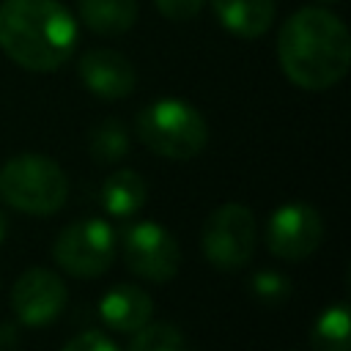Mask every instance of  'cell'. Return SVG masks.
<instances>
[{"instance_id": "18", "label": "cell", "mask_w": 351, "mask_h": 351, "mask_svg": "<svg viewBox=\"0 0 351 351\" xmlns=\"http://www.w3.org/2000/svg\"><path fill=\"white\" fill-rule=\"evenodd\" d=\"M250 288L258 302L263 304H282L291 296V280L280 271H255Z\"/></svg>"}, {"instance_id": "10", "label": "cell", "mask_w": 351, "mask_h": 351, "mask_svg": "<svg viewBox=\"0 0 351 351\" xmlns=\"http://www.w3.org/2000/svg\"><path fill=\"white\" fill-rule=\"evenodd\" d=\"M77 71L82 85L104 101L126 99L137 85L134 66L115 49H88L80 58Z\"/></svg>"}, {"instance_id": "11", "label": "cell", "mask_w": 351, "mask_h": 351, "mask_svg": "<svg viewBox=\"0 0 351 351\" xmlns=\"http://www.w3.org/2000/svg\"><path fill=\"white\" fill-rule=\"evenodd\" d=\"M154 313V299L148 291H143L140 285H129V282H118L115 288L104 291L101 302H99V315L101 321L115 329V332H137L140 326H145L151 321Z\"/></svg>"}, {"instance_id": "7", "label": "cell", "mask_w": 351, "mask_h": 351, "mask_svg": "<svg viewBox=\"0 0 351 351\" xmlns=\"http://www.w3.org/2000/svg\"><path fill=\"white\" fill-rule=\"evenodd\" d=\"M126 266L151 282H167L178 274L181 247L178 239L159 222H137L123 233Z\"/></svg>"}, {"instance_id": "22", "label": "cell", "mask_w": 351, "mask_h": 351, "mask_svg": "<svg viewBox=\"0 0 351 351\" xmlns=\"http://www.w3.org/2000/svg\"><path fill=\"white\" fill-rule=\"evenodd\" d=\"M5 233H8V219H5V214L0 211V244H3V239H5Z\"/></svg>"}, {"instance_id": "17", "label": "cell", "mask_w": 351, "mask_h": 351, "mask_svg": "<svg viewBox=\"0 0 351 351\" xmlns=\"http://www.w3.org/2000/svg\"><path fill=\"white\" fill-rule=\"evenodd\" d=\"M88 148H90L93 159L101 165L121 162L129 151V132L118 118H104L99 126H93V132L88 137Z\"/></svg>"}, {"instance_id": "12", "label": "cell", "mask_w": 351, "mask_h": 351, "mask_svg": "<svg viewBox=\"0 0 351 351\" xmlns=\"http://www.w3.org/2000/svg\"><path fill=\"white\" fill-rule=\"evenodd\" d=\"M208 5L236 38H261L274 22V0H208Z\"/></svg>"}, {"instance_id": "20", "label": "cell", "mask_w": 351, "mask_h": 351, "mask_svg": "<svg viewBox=\"0 0 351 351\" xmlns=\"http://www.w3.org/2000/svg\"><path fill=\"white\" fill-rule=\"evenodd\" d=\"M60 351H121V348L104 332L90 329V332H82V335L71 337Z\"/></svg>"}, {"instance_id": "2", "label": "cell", "mask_w": 351, "mask_h": 351, "mask_svg": "<svg viewBox=\"0 0 351 351\" xmlns=\"http://www.w3.org/2000/svg\"><path fill=\"white\" fill-rule=\"evenodd\" d=\"M77 47V19L58 0H3L0 49L27 71L60 69Z\"/></svg>"}, {"instance_id": "5", "label": "cell", "mask_w": 351, "mask_h": 351, "mask_svg": "<svg viewBox=\"0 0 351 351\" xmlns=\"http://www.w3.org/2000/svg\"><path fill=\"white\" fill-rule=\"evenodd\" d=\"M203 255L214 269H244L258 247V219L241 203H225L214 208L200 230Z\"/></svg>"}, {"instance_id": "13", "label": "cell", "mask_w": 351, "mask_h": 351, "mask_svg": "<svg viewBox=\"0 0 351 351\" xmlns=\"http://www.w3.org/2000/svg\"><path fill=\"white\" fill-rule=\"evenodd\" d=\"M77 8L96 36H123L137 22V0H80Z\"/></svg>"}, {"instance_id": "15", "label": "cell", "mask_w": 351, "mask_h": 351, "mask_svg": "<svg viewBox=\"0 0 351 351\" xmlns=\"http://www.w3.org/2000/svg\"><path fill=\"white\" fill-rule=\"evenodd\" d=\"M351 315H348V304L337 302L332 307H326L318 321L313 324L310 332V346L313 351H351Z\"/></svg>"}, {"instance_id": "6", "label": "cell", "mask_w": 351, "mask_h": 351, "mask_svg": "<svg viewBox=\"0 0 351 351\" xmlns=\"http://www.w3.org/2000/svg\"><path fill=\"white\" fill-rule=\"evenodd\" d=\"M52 258L71 277H99L110 269L115 258V230L99 217L77 219L58 233L52 244Z\"/></svg>"}, {"instance_id": "4", "label": "cell", "mask_w": 351, "mask_h": 351, "mask_svg": "<svg viewBox=\"0 0 351 351\" xmlns=\"http://www.w3.org/2000/svg\"><path fill=\"white\" fill-rule=\"evenodd\" d=\"M137 137L140 143L165 156V159H192L203 154L208 143V123L184 99H159L140 110L137 115Z\"/></svg>"}, {"instance_id": "8", "label": "cell", "mask_w": 351, "mask_h": 351, "mask_svg": "<svg viewBox=\"0 0 351 351\" xmlns=\"http://www.w3.org/2000/svg\"><path fill=\"white\" fill-rule=\"evenodd\" d=\"M324 241V219L307 203H285L266 222V247L280 261H304Z\"/></svg>"}, {"instance_id": "21", "label": "cell", "mask_w": 351, "mask_h": 351, "mask_svg": "<svg viewBox=\"0 0 351 351\" xmlns=\"http://www.w3.org/2000/svg\"><path fill=\"white\" fill-rule=\"evenodd\" d=\"M14 340H16L14 337V326L11 324H3L0 326V351H8L14 346Z\"/></svg>"}, {"instance_id": "16", "label": "cell", "mask_w": 351, "mask_h": 351, "mask_svg": "<svg viewBox=\"0 0 351 351\" xmlns=\"http://www.w3.org/2000/svg\"><path fill=\"white\" fill-rule=\"evenodd\" d=\"M129 351H195L186 335L167 321H148L137 332H132Z\"/></svg>"}, {"instance_id": "19", "label": "cell", "mask_w": 351, "mask_h": 351, "mask_svg": "<svg viewBox=\"0 0 351 351\" xmlns=\"http://www.w3.org/2000/svg\"><path fill=\"white\" fill-rule=\"evenodd\" d=\"M206 0H154L156 11L170 22H186L200 14Z\"/></svg>"}, {"instance_id": "23", "label": "cell", "mask_w": 351, "mask_h": 351, "mask_svg": "<svg viewBox=\"0 0 351 351\" xmlns=\"http://www.w3.org/2000/svg\"><path fill=\"white\" fill-rule=\"evenodd\" d=\"M318 3H337V0H318Z\"/></svg>"}, {"instance_id": "9", "label": "cell", "mask_w": 351, "mask_h": 351, "mask_svg": "<svg viewBox=\"0 0 351 351\" xmlns=\"http://www.w3.org/2000/svg\"><path fill=\"white\" fill-rule=\"evenodd\" d=\"M69 302L66 282L60 274L44 266H33L11 288V307L19 324L25 326H47L52 324Z\"/></svg>"}, {"instance_id": "1", "label": "cell", "mask_w": 351, "mask_h": 351, "mask_svg": "<svg viewBox=\"0 0 351 351\" xmlns=\"http://www.w3.org/2000/svg\"><path fill=\"white\" fill-rule=\"evenodd\" d=\"M282 74L304 90L335 88L351 66V36L340 16L310 5L293 11L277 36Z\"/></svg>"}, {"instance_id": "3", "label": "cell", "mask_w": 351, "mask_h": 351, "mask_svg": "<svg viewBox=\"0 0 351 351\" xmlns=\"http://www.w3.org/2000/svg\"><path fill=\"white\" fill-rule=\"evenodd\" d=\"M0 197L22 214L44 217L63 208L69 181L55 159L25 151L0 167Z\"/></svg>"}, {"instance_id": "14", "label": "cell", "mask_w": 351, "mask_h": 351, "mask_svg": "<svg viewBox=\"0 0 351 351\" xmlns=\"http://www.w3.org/2000/svg\"><path fill=\"white\" fill-rule=\"evenodd\" d=\"M148 200V184L137 170H118L101 184V206L112 217H134Z\"/></svg>"}]
</instances>
